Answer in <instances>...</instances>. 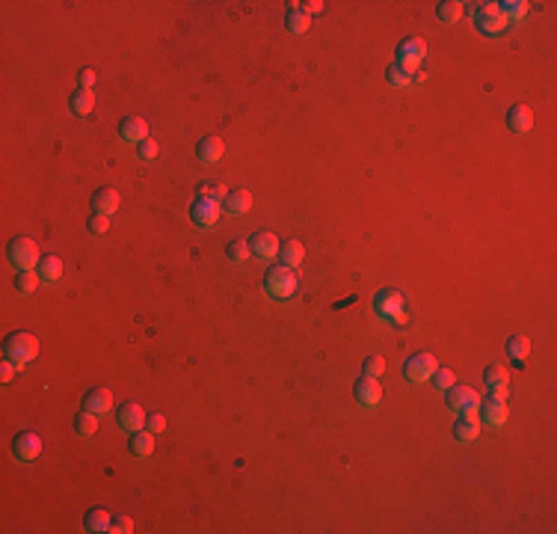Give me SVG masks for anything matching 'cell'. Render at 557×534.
<instances>
[{
    "instance_id": "obj_19",
    "label": "cell",
    "mask_w": 557,
    "mask_h": 534,
    "mask_svg": "<svg viewBox=\"0 0 557 534\" xmlns=\"http://www.w3.org/2000/svg\"><path fill=\"white\" fill-rule=\"evenodd\" d=\"M196 157L202 164H216L223 157V140L220 137H202L196 146Z\"/></svg>"
},
{
    "instance_id": "obj_45",
    "label": "cell",
    "mask_w": 557,
    "mask_h": 534,
    "mask_svg": "<svg viewBox=\"0 0 557 534\" xmlns=\"http://www.w3.org/2000/svg\"><path fill=\"white\" fill-rule=\"evenodd\" d=\"M321 9H323V3H321V0H308V3H303V12H305V15H312V12H321Z\"/></svg>"
},
{
    "instance_id": "obj_31",
    "label": "cell",
    "mask_w": 557,
    "mask_h": 534,
    "mask_svg": "<svg viewBox=\"0 0 557 534\" xmlns=\"http://www.w3.org/2000/svg\"><path fill=\"white\" fill-rule=\"evenodd\" d=\"M285 27L291 30V33H305L308 30V15L300 9V3H291V9H287V15H285Z\"/></svg>"
},
{
    "instance_id": "obj_15",
    "label": "cell",
    "mask_w": 557,
    "mask_h": 534,
    "mask_svg": "<svg viewBox=\"0 0 557 534\" xmlns=\"http://www.w3.org/2000/svg\"><path fill=\"white\" fill-rule=\"evenodd\" d=\"M483 386L489 395H501V398H507V386H510V374H507V368H501V365H489V368L483 371Z\"/></svg>"
},
{
    "instance_id": "obj_44",
    "label": "cell",
    "mask_w": 557,
    "mask_h": 534,
    "mask_svg": "<svg viewBox=\"0 0 557 534\" xmlns=\"http://www.w3.org/2000/svg\"><path fill=\"white\" fill-rule=\"evenodd\" d=\"M77 81H81V86L92 89V83H95V72H92V68H81V75H77Z\"/></svg>"
},
{
    "instance_id": "obj_29",
    "label": "cell",
    "mask_w": 557,
    "mask_h": 534,
    "mask_svg": "<svg viewBox=\"0 0 557 534\" xmlns=\"http://www.w3.org/2000/svg\"><path fill=\"white\" fill-rule=\"evenodd\" d=\"M252 208V193L250 190H234L225 196V211L228 214H246Z\"/></svg>"
},
{
    "instance_id": "obj_7",
    "label": "cell",
    "mask_w": 557,
    "mask_h": 534,
    "mask_svg": "<svg viewBox=\"0 0 557 534\" xmlns=\"http://www.w3.org/2000/svg\"><path fill=\"white\" fill-rule=\"evenodd\" d=\"M220 214H223V208L214 199H196L190 205V220L196 229H211V226H216L220 223Z\"/></svg>"
},
{
    "instance_id": "obj_43",
    "label": "cell",
    "mask_w": 557,
    "mask_h": 534,
    "mask_svg": "<svg viewBox=\"0 0 557 534\" xmlns=\"http://www.w3.org/2000/svg\"><path fill=\"white\" fill-rule=\"evenodd\" d=\"M15 368H18L15 362L3 359V365H0V380H3V383H9V380H12V374H15Z\"/></svg>"
},
{
    "instance_id": "obj_42",
    "label": "cell",
    "mask_w": 557,
    "mask_h": 534,
    "mask_svg": "<svg viewBox=\"0 0 557 534\" xmlns=\"http://www.w3.org/2000/svg\"><path fill=\"white\" fill-rule=\"evenodd\" d=\"M145 428L152 431V433H163V428H166V419L161 413H154V415H148L145 419Z\"/></svg>"
},
{
    "instance_id": "obj_5",
    "label": "cell",
    "mask_w": 557,
    "mask_h": 534,
    "mask_svg": "<svg viewBox=\"0 0 557 534\" xmlns=\"http://www.w3.org/2000/svg\"><path fill=\"white\" fill-rule=\"evenodd\" d=\"M474 24H477V30H480V33H486V36H498V33H504V27H507L504 15L498 12V3H477V9H474Z\"/></svg>"
},
{
    "instance_id": "obj_21",
    "label": "cell",
    "mask_w": 557,
    "mask_h": 534,
    "mask_svg": "<svg viewBox=\"0 0 557 534\" xmlns=\"http://www.w3.org/2000/svg\"><path fill=\"white\" fill-rule=\"evenodd\" d=\"M303 255H305V250H303V244L300 241H285V244H278V264L282 267H300L303 264Z\"/></svg>"
},
{
    "instance_id": "obj_13",
    "label": "cell",
    "mask_w": 557,
    "mask_h": 534,
    "mask_svg": "<svg viewBox=\"0 0 557 534\" xmlns=\"http://www.w3.org/2000/svg\"><path fill=\"white\" fill-rule=\"evenodd\" d=\"M250 250L255 253V259L270 261L273 255H278V237L270 235V232H255V235L250 237Z\"/></svg>"
},
{
    "instance_id": "obj_11",
    "label": "cell",
    "mask_w": 557,
    "mask_h": 534,
    "mask_svg": "<svg viewBox=\"0 0 557 534\" xmlns=\"http://www.w3.org/2000/svg\"><path fill=\"white\" fill-rule=\"evenodd\" d=\"M353 398H356V404H359V407L374 410L376 404L383 401V386L376 383V377H362L359 383L353 386Z\"/></svg>"
},
{
    "instance_id": "obj_6",
    "label": "cell",
    "mask_w": 557,
    "mask_h": 534,
    "mask_svg": "<svg viewBox=\"0 0 557 534\" xmlns=\"http://www.w3.org/2000/svg\"><path fill=\"white\" fill-rule=\"evenodd\" d=\"M436 368H439V365H436V356L424 350V353L409 356V362L403 365V377L409 383H424V380H430V374Z\"/></svg>"
},
{
    "instance_id": "obj_36",
    "label": "cell",
    "mask_w": 557,
    "mask_h": 534,
    "mask_svg": "<svg viewBox=\"0 0 557 534\" xmlns=\"http://www.w3.org/2000/svg\"><path fill=\"white\" fill-rule=\"evenodd\" d=\"M498 12L504 15V21H510V18H522L525 12H528V3H525V0H504V3H498Z\"/></svg>"
},
{
    "instance_id": "obj_17",
    "label": "cell",
    "mask_w": 557,
    "mask_h": 534,
    "mask_svg": "<svg viewBox=\"0 0 557 534\" xmlns=\"http://www.w3.org/2000/svg\"><path fill=\"white\" fill-rule=\"evenodd\" d=\"M145 419L148 415L143 413V407L139 404H122L119 407V428H125V431H143L145 428Z\"/></svg>"
},
{
    "instance_id": "obj_14",
    "label": "cell",
    "mask_w": 557,
    "mask_h": 534,
    "mask_svg": "<svg viewBox=\"0 0 557 534\" xmlns=\"http://www.w3.org/2000/svg\"><path fill=\"white\" fill-rule=\"evenodd\" d=\"M83 410H92L95 415H104L113 410V395L110 389H104V386H95V389H89L83 395Z\"/></svg>"
},
{
    "instance_id": "obj_30",
    "label": "cell",
    "mask_w": 557,
    "mask_h": 534,
    "mask_svg": "<svg viewBox=\"0 0 557 534\" xmlns=\"http://www.w3.org/2000/svg\"><path fill=\"white\" fill-rule=\"evenodd\" d=\"M507 356L516 362H525L531 356V342L525 339V335H513V339H507Z\"/></svg>"
},
{
    "instance_id": "obj_37",
    "label": "cell",
    "mask_w": 557,
    "mask_h": 534,
    "mask_svg": "<svg viewBox=\"0 0 557 534\" xmlns=\"http://www.w3.org/2000/svg\"><path fill=\"white\" fill-rule=\"evenodd\" d=\"M430 377H433V386H436L439 392H447V389H451V386L456 383V377H454V371H451V368H436V371L430 374Z\"/></svg>"
},
{
    "instance_id": "obj_28",
    "label": "cell",
    "mask_w": 557,
    "mask_h": 534,
    "mask_svg": "<svg viewBox=\"0 0 557 534\" xmlns=\"http://www.w3.org/2000/svg\"><path fill=\"white\" fill-rule=\"evenodd\" d=\"M385 81H389V86H406L415 81V68L403 66V63H392L389 72H385Z\"/></svg>"
},
{
    "instance_id": "obj_24",
    "label": "cell",
    "mask_w": 557,
    "mask_h": 534,
    "mask_svg": "<svg viewBox=\"0 0 557 534\" xmlns=\"http://www.w3.org/2000/svg\"><path fill=\"white\" fill-rule=\"evenodd\" d=\"M72 113H77V116H89L95 110V95H92V89H86V86H81L77 92H72Z\"/></svg>"
},
{
    "instance_id": "obj_33",
    "label": "cell",
    "mask_w": 557,
    "mask_h": 534,
    "mask_svg": "<svg viewBox=\"0 0 557 534\" xmlns=\"http://www.w3.org/2000/svg\"><path fill=\"white\" fill-rule=\"evenodd\" d=\"M39 285V273L36 270H18L15 273V291L18 294H33Z\"/></svg>"
},
{
    "instance_id": "obj_38",
    "label": "cell",
    "mask_w": 557,
    "mask_h": 534,
    "mask_svg": "<svg viewBox=\"0 0 557 534\" xmlns=\"http://www.w3.org/2000/svg\"><path fill=\"white\" fill-rule=\"evenodd\" d=\"M362 371H365V377H380V374L385 371L383 356H367L365 365H362Z\"/></svg>"
},
{
    "instance_id": "obj_12",
    "label": "cell",
    "mask_w": 557,
    "mask_h": 534,
    "mask_svg": "<svg viewBox=\"0 0 557 534\" xmlns=\"http://www.w3.org/2000/svg\"><path fill=\"white\" fill-rule=\"evenodd\" d=\"M12 454L21 463H33L39 454H42V439H39L36 433H18L12 439Z\"/></svg>"
},
{
    "instance_id": "obj_26",
    "label": "cell",
    "mask_w": 557,
    "mask_h": 534,
    "mask_svg": "<svg viewBox=\"0 0 557 534\" xmlns=\"http://www.w3.org/2000/svg\"><path fill=\"white\" fill-rule=\"evenodd\" d=\"M110 522H113V517H110L107 511H101V508L89 511L86 517H83L86 531H92V534H104V531H110Z\"/></svg>"
},
{
    "instance_id": "obj_9",
    "label": "cell",
    "mask_w": 557,
    "mask_h": 534,
    "mask_svg": "<svg viewBox=\"0 0 557 534\" xmlns=\"http://www.w3.org/2000/svg\"><path fill=\"white\" fill-rule=\"evenodd\" d=\"M374 312L385 321H394L397 315L403 312V294L397 288H383L380 294L374 297Z\"/></svg>"
},
{
    "instance_id": "obj_3",
    "label": "cell",
    "mask_w": 557,
    "mask_h": 534,
    "mask_svg": "<svg viewBox=\"0 0 557 534\" xmlns=\"http://www.w3.org/2000/svg\"><path fill=\"white\" fill-rule=\"evenodd\" d=\"M6 255H9V261H12L15 270H33V267H39V261H42L33 237H15V241L6 246Z\"/></svg>"
},
{
    "instance_id": "obj_40",
    "label": "cell",
    "mask_w": 557,
    "mask_h": 534,
    "mask_svg": "<svg viewBox=\"0 0 557 534\" xmlns=\"http://www.w3.org/2000/svg\"><path fill=\"white\" fill-rule=\"evenodd\" d=\"M157 152H161V146H157V143L152 140V137H145V140L136 146V155L143 157V161H154V157H157Z\"/></svg>"
},
{
    "instance_id": "obj_4",
    "label": "cell",
    "mask_w": 557,
    "mask_h": 534,
    "mask_svg": "<svg viewBox=\"0 0 557 534\" xmlns=\"http://www.w3.org/2000/svg\"><path fill=\"white\" fill-rule=\"evenodd\" d=\"M447 395V407H451L456 415H474L477 419V410H480V395L469 386H451L445 392Z\"/></svg>"
},
{
    "instance_id": "obj_23",
    "label": "cell",
    "mask_w": 557,
    "mask_h": 534,
    "mask_svg": "<svg viewBox=\"0 0 557 534\" xmlns=\"http://www.w3.org/2000/svg\"><path fill=\"white\" fill-rule=\"evenodd\" d=\"M477 433H480V424H477L474 415H460L454 424V439L456 442H474Z\"/></svg>"
},
{
    "instance_id": "obj_35",
    "label": "cell",
    "mask_w": 557,
    "mask_h": 534,
    "mask_svg": "<svg viewBox=\"0 0 557 534\" xmlns=\"http://www.w3.org/2000/svg\"><path fill=\"white\" fill-rule=\"evenodd\" d=\"M250 253H252V250H250V241H241V237L225 246V255H228L232 261H237V264H243L246 259H250Z\"/></svg>"
},
{
    "instance_id": "obj_41",
    "label": "cell",
    "mask_w": 557,
    "mask_h": 534,
    "mask_svg": "<svg viewBox=\"0 0 557 534\" xmlns=\"http://www.w3.org/2000/svg\"><path fill=\"white\" fill-rule=\"evenodd\" d=\"M110 531H116V534H131L134 531V520L131 517H113V522H110Z\"/></svg>"
},
{
    "instance_id": "obj_16",
    "label": "cell",
    "mask_w": 557,
    "mask_h": 534,
    "mask_svg": "<svg viewBox=\"0 0 557 534\" xmlns=\"http://www.w3.org/2000/svg\"><path fill=\"white\" fill-rule=\"evenodd\" d=\"M119 137H122L125 143H134V146H139L148 137V125H145V119H139V116H128V119H122V125H119Z\"/></svg>"
},
{
    "instance_id": "obj_1",
    "label": "cell",
    "mask_w": 557,
    "mask_h": 534,
    "mask_svg": "<svg viewBox=\"0 0 557 534\" xmlns=\"http://www.w3.org/2000/svg\"><path fill=\"white\" fill-rule=\"evenodd\" d=\"M3 356L9 362H15L18 368H21V365H30L39 356V339L33 333H12L3 344Z\"/></svg>"
},
{
    "instance_id": "obj_32",
    "label": "cell",
    "mask_w": 557,
    "mask_h": 534,
    "mask_svg": "<svg viewBox=\"0 0 557 534\" xmlns=\"http://www.w3.org/2000/svg\"><path fill=\"white\" fill-rule=\"evenodd\" d=\"M463 6L465 3H460V0H445V3H439V9H436V15H439V21L454 24V21H460Z\"/></svg>"
},
{
    "instance_id": "obj_8",
    "label": "cell",
    "mask_w": 557,
    "mask_h": 534,
    "mask_svg": "<svg viewBox=\"0 0 557 534\" xmlns=\"http://www.w3.org/2000/svg\"><path fill=\"white\" fill-rule=\"evenodd\" d=\"M477 415L483 419V424L498 428V424L507 422V415H510V410H507V398H501V395H486V398L480 401V410H477Z\"/></svg>"
},
{
    "instance_id": "obj_10",
    "label": "cell",
    "mask_w": 557,
    "mask_h": 534,
    "mask_svg": "<svg viewBox=\"0 0 557 534\" xmlns=\"http://www.w3.org/2000/svg\"><path fill=\"white\" fill-rule=\"evenodd\" d=\"M424 54H427V42L421 36H412V39H403L401 45H397V59L394 63H403V66H409V68H418L421 66V59H424Z\"/></svg>"
},
{
    "instance_id": "obj_22",
    "label": "cell",
    "mask_w": 557,
    "mask_h": 534,
    "mask_svg": "<svg viewBox=\"0 0 557 534\" xmlns=\"http://www.w3.org/2000/svg\"><path fill=\"white\" fill-rule=\"evenodd\" d=\"M128 448H131L134 457H148L154 451V433L152 431H134L131 439H128Z\"/></svg>"
},
{
    "instance_id": "obj_20",
    "label": "cell",
    "mask_w": 557,
    "mask_h": 534,
    "mask_svg": "<svg viewBox=\"0 0 557 534\" xmlns=\"http://www.w3.org/2000/svg\"><path fill=\"white\" fill-rule=\"evenodd\" d=\"M119 202H122V199H119V190H113V187H101V190H95V196H92L95 211L98 214H107V217L116 214Z\"/></svg>"
},
{
    "instance_id": "obj_27",
    "label": "cell",
    "mask_w": 557,
    "mask_h": 534,
    "mask_svg": "<svg viewBox=\"0 0 557 534\" xmlns=\"http://www.w3.org/2000/svg\"><path fill=\"white\" fill-rule=\"evenodd\" d=\"M95 431H98V415L92 410H81V413L74 415V433H77V437L89 439Z\"/></svg>"
},
{
    "instance_id": "obj_2",
    "label": "cell",
    "mask_w": 557,
    "mask_h": 534,
    "mask_svg": "<svg viewBox=\"0 0 557 534\" xmlns=\"http://www.w3.org/2000/svg\"><path fill=\"white\" fill-rule=\"evenodd\" d=\"M264 291L273 297V300H287L296 291V273L291 267H270L264 276Z\"/></svg>"
},
{
    "instance_id": "obj_39",
    "label": "cell",
    "mask_w": 557,
    "mask_h": 534,
    "mask_svg": "<svg viewBox=\"0 0 557 534\" xmlns=\"http://www.w3.org/2000/svg\"><path fill=\"white\" fill-rule=\"evenodd\" d=\"M89 232H92V235H104L107 229H110V217H107V214H92V217H89Z\"/></svg>"
},
{
    "instance_id": "obj_34",
    "label": "cell",
    "mask_w": 557,
    "mask_h": 534,
    "mask_svg": "<svg viewBox=\"0 0 557 534\" xmlns=\"http://www.w3.org/2000/svg\"><path fill=\"white\" fill-rule=\"evenodd\" d=\"M196 193H199V199H214V202H220V199H225V196H228V190L220 181H202Z\"/></svg>"
},
{
    "instance_id": "obj_25",
    "label": "cell",
    "mask_w": 557,
    "mask_h": 534,
    "mask_svg": "<svg viewBox=\"0 0 557 534\" xmlns=\"http://www.w3.org/2000/svg\"><path fill=\"white\" fill-rule=\"evenodd\" d=\"M36 273H39V279H42V282H57L59 276H63V261H59L57 255H42Z\"/></svg>"
},
{
    "instance_id": "obj_18",
    "label": "cell",
    "mask_w": 557,
    "mask_h": 534,
    "mask_svg": "<svg viewBox=\"0 0 557 534\" xmlns=\"http://www.w3.org/2000/svg\"><path fill=\"white\" fill-rule=\"evenodd\" d=\"M531 125H534V113H531V107H525V104H513L510 110H507V128H510L513 134H525V131H531Z\"/></svg>"
}]
</instances>
